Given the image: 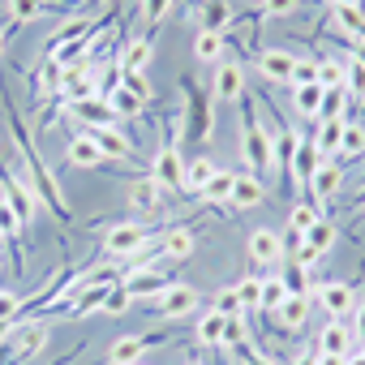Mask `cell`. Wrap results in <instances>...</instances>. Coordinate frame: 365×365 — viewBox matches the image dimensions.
<instances>
[{"label": "cell", "instance_id": "3957f363", "mask_svg": "<svg viewBox=\"0 0 365 365\" xmlns=\"http://www.w3.org/2000/svg\"><path fill=\"white\" fill-rule=\"evenodd\" d=\"M180 86H185V138H194V142H211V133H215L211 95H207L194 78H180Z\"/></svg>", "mask_w": 365, "mask_h": 365}, {"label": "cell", "instance_id": "e575fe53", "mask_svg": "<svg viewBox=\"0 0 365 365\" xmlns=\"http://www.w3.org/2000/svg\"><path fill=\"white\" fill-rule=\"evenodd\" d=\"M159 202H163V198H159V185H155V180H138V185L129 190V207L142 211V215H146V211H159Z\"/></svg>", "mask_w": 365, "mask_h": 365}, {"label": "cell", "instance_id": "d6986e66", "mask_svg": "<svg viewBox=\"0 0 365 365\" xmlns=\"http://www.w3.org/2000/svg\"><path fill=\"white\" fill-rule=\"evenodd\" d=\"M194 18H198V26H202V31H215V35H224V31L232 26V9H228V0H198V5H194Z\"/></svg>", "mask_w": 365, "mask_h": 365}, {"label": "cell", "instance_id": "4316f807", "mask_svg": "<svg viewBox=\"0 0 365 365\" xmlns=\"http://www.w3.org/2000/svg\"><path fill=\"white\" fill-rule=\"evenodd\" d=\"M232 190H237V172H228V168H220L215 176H211V185L202 190V202H215V207H232Z\"/></svg>", "mask_w": 365, "mask_h": 365}, {"label": "cell", "instance_id": "7402d4cb", "mask_svg": "<svg viewBox=\"0 0 365 365\" xmlns=\"http://www.w3.org/2000/svg\"><path fill=\"white\" fill-rule=\"evenodd\" d=\"M65 163H73V168H99L103 163V150L95 146L91 133H78V138L65 142Z\"/></svg>", "mask_w": 365, "mask_h": 365}, {"label": "cell", "instance_id": "11a10c76", "mask_svg": "<svg viewBox=\"0 0 365 365\" xmlns=\"http://www.w3.org/2000/svg\"><path fill=\"white\" fill-rule=\"evenodd\" d=\"M352 335H356V339H365V305L356 309V322H352Z\"/></svg>", "mask_w": 365, "mask_h": 365}, {"label": "cell", "instance_id": "94428289", "mask_svg": "<svg viewBox=\"0 0 365 365\" xmlns=\"http://www.w3.org/2000/svg\"><path fill=\"white\" fill-rule=\"evenodd\" d=\"M0 52H5V31H0Z\"/></svg>", "mask_w": 365, "mask_h": 365}, {"label": "cell", "instance_id": "680465c9", "mask_svg": "<svg viewBox=\"0 0 365 365\" xmlns=\"http://www.w3.org/2000/svg\"><path fill=\"white\" fill-rule=\"evenodd\" d=\"M292 365H314V352H301V356H297Z\"/></svg>", "mask_w": 365, "mask_h": 365}, {"label": "cell", "instance_id": "9c48e42d", "mask_svg": "<svg viewBox=\"0 0 365 365\" xmlns=\"http://www.w3.org/2000/svg\"><path fill=\"white\" fill-rule=\"evenodd\" d=\"M245 254H250V262H258V267H275V262H284V237H279L275 228H254Z\"/></svg>", "mask_w": 365, "mask_h": 365}, {"label": "cell", "instance_id": "b9f144b4", "mask_svg": "<svg viewBox=\"0 0 365 365\" xmlns=\"http://www.w3.org/2000/svg\"><path fill=\"white\" fill-rule=\"evenodd\" d=\"M22 220H18V211L9 207V198L0 194V232H5V241H22Z\"/></svg>", "mask_w": 365, "mask_h": 365}, {"label": "cell", "instance_id": "8d00e7d4", "mask_svg": "<svg viewBox=\"0 0 365 365\" xmlns=\"http://www.w3.org/2000/svg\"><path fill=\"white\" fill-rule=\"evenodd\" d=\"M275 275L284 279V288H288V292H309V271H305L297 258H284Z\"/></svg>", "mask_w": 365, "mask_h": 365}, {"label": "cell", "instance_id": "ac0fdd59", "mask_svg": "<svg viewBox=\"0 0 365 365\" xmlns=\"http://www.w3.org/2000/svg\"><path fill=\"white\" fill-rule=\"evenodd\" d=\"M352 327L344 322V318H331L322 331H318V352H335V356H348L352 352Z\"/></svg>", "mask_w": 365, "mask_h": 365}, {"label": "cell", "instance_id": "ba28073f", "mask_svg": "<svg viewBox=\"0 0 365 365\" xmlns=\"http://www.w3.org/2000/svg\"><path fill=\"white\" fill-rule=\"evenodd\" d=\"M339 185H344V168H339L335 159H322L318 172H314V180H309V190H305V198H309L314 207H327V202L339 194Z\"/></svg>", "mask_w": 365, "mask_h": 365}, {"label": "cell", "instance_id": "2e32d148", "mask_svg": "<svg viewBox=\"0 0 365 365\" xmlns=\"http://www.w3.org/2000/svg\"><path fill=\"white\" fill-rule=\"evenodd\" d=\"M292 65H297V56H292V52H279V48L258 52V69H262V78H267V82L292 86Z\"/></svg>", "mask_w": 365, "mask_h": 365}, {"label": "cell", "instance_id": "d590c367", "mask_svg": "<svg viewBox=\"0 0 365 365\" xmlns=\"http://www.w3.org/2000/svg\"><path fill=\"white\" fill-rule=\"evenodd\" d=\"M108 108H112V116H116V120H125V116H138V112H142L146 103H142V99H138L133 91H125V86H116V91L108 95Z\"/></svg>", "mask_w": 365, "mask_h": 365}, {"label": "cell", "instance_id": "60d3db41", "mask_svg": "<svg viewBox=\"0 0 365 365\" xmlns=\"http://www.w3.org/2000/svg\"><path fill=\"white\" fill-rule=\"evenodd\" d=\"M228 352H237L241 344H250V322H245V314H237V318H224V339H220Z\"/></svg>", "mask_w": 365, "mask_h": 365}, {"label": "cell", "instance_id": "9a60e30c", "mask_svg": "<svg viewBox=\"0 0 365 365\" xmlns=\"http://www.w3.org/2000/svg\"><path fill=\"white\" fill-rule=\"evenodd\" d=\"M318 163H322V155H318V146L309 142V138H301L297 142V155H292V185L305 194L309 190V180H314V172H318Z\"/></svg>", "mask_w": 365, "mask_h": 365}, {"label": "cell", "instance_id": "4dcf8cb0", "mask_svg": "<svg viewBox=\"0 0 365 365\" xmlns=\"http://www.w3.org/2000/svg\"><path fill=\"white\" fill-rule=\"evenodd\" d=\"M284 297H288L284 279H279V275H267V279H262V292H258V309L267 314V322H275V309H279Z\"/></svg>", "mask_w": 365, "mask_h": 365}, {"label": "cell", "instance_id": "277c9868", "mask_svg": "<svg viewBox=\"0 0 365 365\" xmlns=\"http://www.w3.org/2000/svg\"><path fill=\"white\" fill-rule=\"evenodd\" d=\"M150 241H155V232H150L146 224H133V220H125V224H112V228H108V237H103V250H108L112 258H133V254H142Z\"/></svg>", "mask_w": 365, "mask_h": 365}, {"label": "cell", "instance_id": "816d5d0a", "mask_svg": "<svg viewBox=\"0 0 365 365\" xmlns=\"http://www.w3.org/2000/svg\"><path fill=\"white\" fill-rule=\"evenodd\" d=\"M237 356H241V361H245V365H275V361H271V356H267V352H258V348H254V344H241V348H237Z\"/></svg>", "mask_w": 365, "mask_h": 365}, {"label": "cell", "instance_id": "8fae6325", "mask_svg": "<svg viewBox=\"0 0 365 365\" xmlns=\"http://www.w3.org/2000/svg\"><path fill=\"white\" fill-rule=\"evenodd\" d=\"M309 309H314L309 292H288V297L279 301V309H275V327H279L284 335H297V331L309 322Z\"/></svg>", "mask_w": 365, "mask_h": 365}, {"label": "cell", "instance_id": "f907efd6", "mask_svg": "<svg viewBox=\"0 0 365 365\" xmlns=\"http://www.w3.org/2000/svg\"><path fill=\"white\" fill-rule=\"evenodd\" d=\"M297 9H301V0H262V14L267 18H288Z\"/></svg>", "mask_w": 365, "mask_h": 365}, {"label": "cell", "instance_id": "74e56055", "mask_svg": "<svg viewBox=\"0 0 365 365\" xmlns=\"http://www.w3.org/2000/svg\"><path fill=\"white\" fill-rule=\"evenodd\" d=\"M344 91H348V103L365 108V69L356 61H344Z\"/></svg>", "mask_w": 365, "mask_h": 365}, {"label": "cell", "instance_id": "1f68e13d", "mask_svg": "<svg viewBox=\"0 0 365 365\" xmlns=\"http://www.w3.org/2000/svg\"><path fill=\"white\" fill-rule=\"evenodd\" d=\"M356 155H365V125H356V120H344V138H339V155L335 159H356Z\"/></svg>", "mask_w": 365, "mask_h": 365}, {"label": "cell", "instance_id": "be15d7a7", "mask_svg": "<svg viewBox=\"0 0 365 365\" xmlns=\"http://www.w3.org/2000/svg\"><path fill=\"white\" fill-rule=\"evenodd\" d=\"M0 245H5V232H0Z\"/></svg>", "mask_w": 365, "mask_h": 365}, {"label": "cell", "instance_id": "30bf717a", "mask_svg": "<svg viewBox=\"0 0 365 365\" xmlns=\"http://www.w3.org/2000/svg\"><path fill=\"white\" fill-rule=\"evenodd\" d=\"M120 288H125L129 297H138V301H150V297H159L163 288H172V275H163V271H155V267H146V271H125V275H120Z\"/></svg>", "mask_w": 365, "mask_h": 365}, {"label": "cell", "instance_id": "db71d44e", "mask_svg": "<svg viewBox=\"0 0 365 365\" xmlns=\"http://www.w3.org/2000/svg\"><path fill=\"white\" fill-rule=\"evenodd\" d=\"M314 365H344V356H335V352H314Z\"/></svg>", "mask_w": 365, "mask_h": 365}, {"label": "cell", "instance_id": "7bdbcfd3", "mask_svg": "<svg viewBox=\"0 0 365 365\" xmlns=\"http://www.w3.org/2000/svg\"><path fill=\"white\" fill-rule=\"evenodd\" d=\"M211 309H215V314H224V318H237V314H245V309H241V297H237V284H232V288H220Z\"/></svg>", "mask_w": 365, "mask_h": 365}, {"label": "cell", "instance_id": "484cf974", "mask_svg": "<svg viewBox=\"0 0 365 365\" xmlns=\"http://www.w3.org/2000/svg\"><path fill=\"white\" fill-rule=\"evenodd\" d=\"M5 5H9L14 22H43V18H56L61 14L56 5H48V0H5Z\"/></svg>", "mask_w": 365, "mask_h": 365}, {"label": "cell", "instance_id": "ab89813d", "mask_svg": "<svg viewBox=\"0 0 365 365\" xmlns=\"http://www.w3.org/2000/svg\"><path fill=\"white\" fill-rule=\"evenodd\" d=\"M224 339V314H215V309H207L202 318H198V344H207V348H215Z\"/></svg>", "mask_w": 365, "mask_h": 365}, {"label": "cell", "instance_id": "f5cc1de1", "mask_svg": "<svg viewBox=\"0 0 365 365\" xmlns=\"http://www.w3.org/2000/svg\"><path fill=\"white\" fill-rule=\"evenodd\" d=\"M339 43H344V48H348V52H352V61H356V65H361V69H365V43H361V39H348V35H344V31H339Z\"/></svg>", "mask_w": 365, "mask_h": 365}, {"label": "cell", "instance_id": "d4e9b609", "mask_svg": "<svg viewBox=\"0 0 365 365\" xmlns=\"http://www.w3.org/2000/svg\"><path fill=\"white\" fill-rule=\"evenodd\" d=\"M339 138H344V120H314V146L322 159H335L339 155Z\"/></svg>", "mask_w": 365, "mask_h": 365}, {"label": "cell", "instance_id": "9f6ffc18", "mask_svg": "<svg viewBox=\"0 0 365 365\" xmlns=\"http://www.w3.org/2000/svg\"><path fill=\"white\" fill-rule=\"evenodd\" d=\"M331 9H361V0H331Z\"/></svg>", "mask_w": 365, "mask_h": 365}, {"label": "cell", "instance_id": "f6af8a7d", "mask_svg": "<svg viewBox=\"0 0 365 365\" xmlns=\"http://www.w3.org/2000/svg\"><path fill=\"white\" fill-rule=\"evenodd\" d=\"M168 9H172V0H142V22L150 26V35L159 31V22H163Z\"/></svg>", "mask_w": 365, "mask_h": 365}, {"label": "cell", "instance_id": "7dc6e473", "mask_svg": "<svg viewBox=\"0 0 365 365\" xmlns=\"http://www.w3.org/2000/svg\"><path fill=\"white\" fill-rule=\"evenodd\" d=\"M120 86L133 91L142 103H150V82H146V73H129V69H125V73H120Z\"/></svg>", "mask_w": 365, "mask_h": 365}, {"label": "cell", "instance_id": "bcb514c9", "mask_svg": "<svg viewBox=\"0 0 365 365\" xmlns=\"http://www.w3.org/2000/svg\"><path fill=\"white\" fill-rule=\"evenodd\" d=\"M22 309H26V301L18 292H0V322H18Z\"/></svg>", "mask_w": 365, "mask_h": 365}, {"label": "cell", "instance_id": "d6a6232c", "mask_svg": "<svg viewBox=\"0 0 365 365\" xmlns=\"http://www.w3.org/2000/svg\"><path fill=\"white\" fill-rule=\"evenodd\" d=\"M318 220H322V215H318V207H314L309 198H301V202H297V207L288 211V232H297V237H305V232H309V228H314Z\"/></svg>", "mask_w": 365, "mask_h": 365}, {"label": "cell", "instance_id": "5bb4252c", "mask_svg": "<svg viewBox=\"0 0 365 365\" xmlns=\"http://www.w3.org/2000/svg\"><path fill=\"white\" fill-rule=\"evenodd\" d=\"M211 91H215L220 99L237 103V99L245 95V69H241V61H220V69H215V82H211Z\"/></svg>", "mask_w": 365, "mask_h": 365}, {"label": "cell", "instance_id": "83f0119b", "mask_svg": "<svg viewBox=\"0 0 365 365\" xmlns=\"http://www.w3.org/2000/svg\"><path fill=\"white\" fill-rule=\"evenodd\" d=\"M150 56H155V35H142V39H133V43L125 48V56H120V65H125L129 73H146V65H150Z\"/></svg>", "mask_w": 365, "mask_h": 365}, {"label": "cell", "instance_id": "5b68a950", "mask_svg": "<svg viewBox=\"0 0 365 365\" xmlns=\"http://www.w3.org/2000/svg\"><path fill=\"white\" fill-rule=\"evenodd\" d=\"M150 180L159 190H185V155H180L172 142H163L159 150H155V163H150Z\"/></svg>", "mask_w": 365, "mask_h": 365}, {"label": "cell", "instance_id": "e7e4bbea", "mask_svg": "<svg viewBox=\"0 0 365 365\" xmlns=\"http://www.w3.org/2000/svg\"><path fill=\"white\" fill-rule=\"evenodd\" d=\"M361 194H365V185H361Z\"/></svg>", "mask_w": 365, "mask_h": 365}, {"label": "cell", "instance_id": "52a82bcc", "mask_svg": "<svg viewBox=\"0 0 365 365\" xmlns=\"http://www.w3.org/2000/svg\"><path fill=\"white\" fill-rule=\"evenodd\" d=\"M150 305L163 314V318H190L194 309H198V292L190 288V284H172V288H163L159 297H150Z\"/></svg>", "mask_w": 365, "mask_h": 365}, {"label": "cell", "instance_id": "c3c4849f", "mask_svg": "<svg viewBox=\"0 0 365 365\" xmlns=\"http://www.w3.org/2000/svg\"><path fill=\"white\" fill-rule=\"evenodd\" d=\"M258 292H262V279H241L237 284V297H241V309H258Z\"/></svg>", "mask_w": 365, "mask_h": 365}, {"label": "cell", "instance_id": "f35d334b", "mask_svg": "<svg viewBox=\"0 0 365 365\" xmlns=\"http://www.w3.org/2000/svg\"><path fill=\"white\" fill-rule=\"evenodd\" d=\"M314 65H318V86H322V91H339V86H344V61L318 56Z\"/></svg>", "mask_w": 365, "mask_h": 365}, {"label": "cell", "instance_id": "7c38bea8", "mask_svg": "<svg viewBox=\"0 0 365 365\" xmlns=\"http://www.w3.org/2000/svg\"><path fill=\"white\" fill-rule=\"evenodd\" d=\"M91 138H95V146L103 150V159H129L133 155V138L120 129V120H112V125H95V129H86Z\"/></svg>", "mask_w": 365, "mask_h": 365}, {"label": "cell", "instance_id": "f1b7e54d", "mask_svg": "<svg viewBox=\"0 0 365 365\" xmlns=\"http://www.w3.org/2000/svg\"><path fill=\"white\" fill-rule=\"evenodd\" d=\"M322 99H327V91H322L318 82H309V86H292V103H297V112H301L305 120H318Z\"/></svg>", "mask_w": 365, "mask_h": 365}, {"label": "cell", "instance_id": "4fadbf2b", "mask_svg": "<svg viewBox=\"0 0 365 365\" xmlns=\"http://www.w3.org/2000/svg\"><path fill=\"white\" fill-rule=\"evenodd\" d=\"M163 335H120L112 348H108V365H142V356H146V348H155Z\"/></svg>", "mask_w": 365, "mask_h": 365}, {"label": "cell", "instance_id": "91938a15", "mask_svg": "<svg viewBox=\"0 0 365 365\" xmlns=\"http://www.w3.org/2000/svg\"><path fill=\"white\" fill-rule=\"evenodd\" d=\"M185 365H207V361H198V356H190V361H185Z\"/></svg>", "mask_w": 365, "mask_h": 365}, {"label": "cell", "instance_id": "6da1fadb", "mask_svg": "<svg viewBox=\"0 0 365 365\" xmlns=\"http://www.w3.org/2000/svg\"><path fill=\"white\" fill-rule=\"evenodd\" d=\"M9 133H14V146H18V155H22V180L35 190L39 207H43V211H52L61 224H69V207L61 202V185H56V176L48 172L43 155L31 146V133H26V125H22V116H18L14 108H9Z\"/></svg>", "mask_w": 365, "mask_h": 365}, {"label": "cell", "instance_id": "6f0895ef", "mask_svg": "<svg viewBox=\"0 0 365 365\" xmlns=\"http://www.w3.org/2000/svg\"><path fill=\"white\" fill-rule=\"evenodd\" d=\"M344 365H365V356H361V352H348V356H344Z\"/></svg>", "mask_w": 365, "mask_h": 365}, {"label": "cell", "instance_id": "ee69618b", "mask_svg": "<svg viewBox=\"0 0 365 365\" xmlns=\"http://www.w3.org/2000/svg\"><path fill=\"white\" fill-rule=\"evenodd\" d=\"M129 305H133V297H129V292H125L120 284H112V288H108V297H103V314H112V318H120V314H125Z\"/></svg>", "mask_w": 365, "mask_h": 365}, {"label": "cell", "instance_id": "836d02e7", "mask_svg": "<svg viewBox=\"0 0 365 365\" xmlns=\"http://www.w3.org/2000/svg\"><path fill=\"white\" fill-rule=\"evenodd\" d=\"M305 245H309L318 258H327V254L335 250V224H331V220H318V224L305 232Z\"/></svg>", "mask_w": 365, "mask_h": 365}, {"label": "cell", "instance_id": "e0dca14e", "mask_svg": "<svg viewBox=\"0 0 365 365\" xmlns=\"http://www.w3.org/2000/svg\"><path fill=\"white\" fill-rule=\"evenodd\" d=\"M318 305H322L331 318H348L352 305H356V288H352V284H322V288H318Z\"/></svg>", "mask_w": 365, "mask_h": 365}, {"label": "cell", "instance_id": "44dd1931", "mask_svg": "<svg viewBox=\"0 0 365 365\" xmlns=\"http://www.w3.org/2000/svg\"><path fill=\"white\" fill-rule=\"evenodd\" d=\"M65 116H78L86 129H95V125H112V120H116L112 108H108V99H78V103H65Z\"/></svg>", "mask_w": 365, "mask_h": 365}, {"label": "cell", "instance_id": "ffe728a7", "mask_svg": "<svg viewBox=\"0 0 365 365\" xmlns=\"http://www.w3.org/2000/svg\"><path fill=\"white\" fill-rule=\"evenodd\" d=\"M220 172V163L211 159V155H194V159H185V194H194V198H202V190L211 185V176Z\"/></svg>", "mask_w": 365, "mask_h": 365}, {"label": "cell", "instance_id": "7a4b0ae2", "mask_svg": "<svg viewBox=\"0 0 365 365\" xmlns=\"http://www.w3.org/2000/svg\"><path fill=\"white\" fill-rule=\"evenodd\" d=\"M241 155L250 159L254 176L271 172V163H275V142H271L267 125L258 120V103H254V95H250V91L241 95Z\"/></svg>", "mask_w": 365, "mask_h": 365}, {"label": "cell", "instance_id": "603a6c76", "mask_svg": "<svg viewBox=\"0 0 365 365\" xmlns=\"http://www.w3.org/2000/svg\"><path fill=\"white\" fill-rule=\"evenodd\" d=\"M194 250H198V241H194V232H190V228H168V232L159 237V254H163V258H172V262H185Z\"/></svg>", "mask_w": 365, "mask_h": 365}, {"label": "cell", "instance_id": "681fc988", "mask_svg": "<svg viewBox=\"0 0 365 365\" xmlns=\"http://www.w3.org/2000/svg\"><path fill=\"white\" fill-rule=\"evenodd\" d=\"M309 82H318V65L305 61V56H297V65H292V86H309Z\"/></svg>", "mask_w": 365, "mask_h": 365}, {"label": "cell", "instance_id": "8992f818", "mask_svg": "<svg viewBox=\"0 0 365 365\" xmlns=\"http://www.w3.org/2000/svg\"><path fill=\"white\" fill-rule=\"evenodd\" d=\"M9 339H14V348H9V352H0V361H5V365H22V361H31L35 352H43V344H48V327H43V322H31V327H18V322H14Z\"/></svg>", "mask_w": 365, "mask_h": 365}, {"label": "cell", "instance_id": "cb8c5ba5", "mask_svg": "<svg viewBox=\"0 0 365 365\" xmlns=\"http://www.w3.org/2000/svg\"><path fill=\"white\" fill-rule=\"evenodd\" d=\"M267 190H262V180L254 172H237V190H232V207L237 211H250V207H262Z\"/></svg>", "mask_w": 365, "mask_h": 365}, {"label": "cell", "instance_id": "6125c7cd", "mask_svg": "<svg viewBox=\"0 0 365 365\" xmlns=\"http://www.w3.org/2000/svg\"><path fill=\"white\" fill-rule=\"evenodd\" d=\"M361 356H365V339H361Z\"/></svg>", "mask_w": 365, "mask_h": 365}, {"label": "cell", "instance_id": "f546056e", "mask_svg": "<svg viewBox=\"0 0 365 365\" xmlns=\"http://www.w3.org/2000/svg\"><path fill=\"white\" fill-rule=\"evenodd\" d=\"M224 48H228V39L215 35V31H198V39H194V56L202 65H220L224 61Z\"/></svg>", "mask_w": 365, "mask_h": 365}]
</instances>
